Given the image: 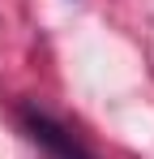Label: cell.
Masks as SVG:
<instances>
[{
  "mask_svg": "<svg viewBox=\"0 0 154 159\" xmlns=\"http://www.w3.org/2000/svg\"><path fill=\"white\" fill-rule=\"evenodd\" d=\"M17 129L26 133L30 146H39L47 159H99L86 146V138L73 133V125H64L56 112H47V107L34 103V99L17 103Z\"/></svg>",
  "mask_w": 154,
  "mask_h": 159,
  "instance_id": "obj_1",
  "label": "cell"
}]
</instances>
